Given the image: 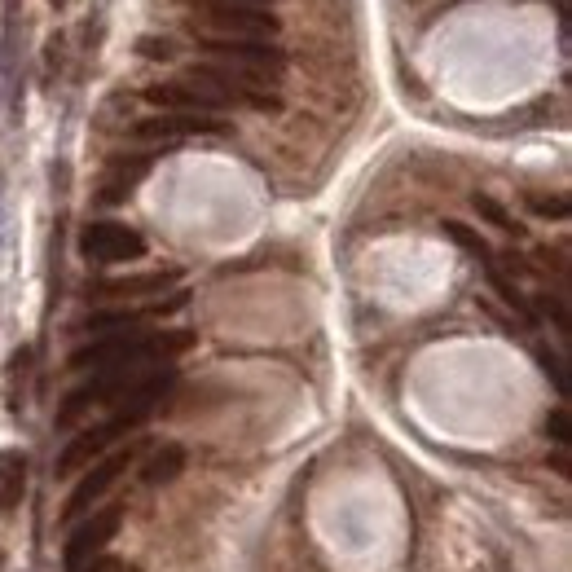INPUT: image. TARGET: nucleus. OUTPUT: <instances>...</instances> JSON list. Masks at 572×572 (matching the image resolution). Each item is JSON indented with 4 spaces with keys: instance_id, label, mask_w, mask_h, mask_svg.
I'll list each match as a JSON object with an SVG mask.
<instances>
[{
    "instance_id": "1",
    "label": "nucleus",
    "mask_w": 572,
    "mask_h": 572,
    "mask_svg": "<svg viewBox=\"0 0 572 572\" xmlns=\"http://www.w3.org/2000/svg\"><path fill=\"white\" fill-rule=\"evenodd\" d=\"M194 335L190 330H172V335H110L71 352V370H128V361H150V357H176L190 352Z\"/></svg>"
},
{
    "instance_id": "2",
    "label": "nucleus",
    "mask_w": 572,
    "mask_h": 572,
    "mask_svg": "<svg viewBox=\"0 0 572 572\" xmlns=\"http://www.w3.org/2000/svg\"><path fill=\"white\" fill-rule=\"evenodd\" d=\"M190 9L207 27L225 31V36H264L278 31V14H269L264 5H242V0H190Z\"/></svg>"
},
{
    "instance_id": "3",
    "label": "nucleus",
    "mask_w": 572,
    "mask_h": 572,
    "mask_svg": "<svg viewBox=\"0 0 572 572\" xmlns=\"http://www.w3.org/2000/svg\"><path fill=\"white\" fill-rule=\"evenodd\" d=\"M80 256L97 264H128L146 256V238L132 225H119V220H93L80 234Z\"/></svg>"
},
{
    "instance_id": "4",
    "label": "nucleus",
    "mask_w": 572,
    "mask_h": 572,
    "mask_svg": "<svg viewBox=\"0 0 572 572\" xmlns=\"http://www.w3.org/2000/svg\"><path fill=\"white\" fill-rule=\"evenodd\" d=\"M132 458H137V445L115 449V454L97 458V467H88V471H84V480L71 489V498H66V506H62V520H66V524H71V520H80V515L88 511V506H93V502H97V498H102V493L110 489V484H115L119 476H124Z\"/></svg>"
},
{
    "instance_id": "5",
    "label": "nucleus",
    "mask_w": 572,
    "mask_h": 572,
    "mask_svg": "<svg viewBox=\"0 0 572 572\" xmlns=\"http://www.w3.org/2000/svg\"><path fill=\"white\" fill-rule=\"evenodd\" d=\"M128 432H132V427H128L119 414H110L106 423H97V427H88V432H80V436H75L71 445H66L62 454H58V480L75 476L80 467H93V462L106 458V449L115 445L119 436H128Z\"/></svg>"
},
{
    "instance_id": "6",
    "label": "nucleus",
    "mask_w": 572,
    "mask_h": 572,
    "mask_svg": "<svg viewBox=\"0 0 572 572\" xmlns=\"http://www.w3.org/2000/svg\"><path fill=\"white\" fill-rule=\"evenodd\" d=\"M229 124L216 115H150V119H137L128 132L137 141H185V137H216V132H225Z\"/></svg>"
},
{
    "instance_id": "7",
    "label": "nucleus",
    "mask_w": 572,
    "mask_h": 572,
    "mask_svg": "<svg viewBox=\"0 0 572 572\" xmlns=\"http://www.w3.org/2000/svg\"><path fill=\"white\" fill-rule=\"evenodd\" d=\"M146 102L150 106H159V110H168V115H212V110H225L229 102L220 93H212V88H203V84H150L146 88Z\"/></svg>"
},
{
    "instance_id": "8",
    "label": "nucleus",
    "mask_w": 572,
    "mask_h": 572,
    "mask_svg": "<svg viewBox=\"0 0 572 572\" xmlns=\"http://www.w3.org/2000/svg\"><path fill=\"white\" fill-rule=\"evenodd\" d=\"M194 44L203 53H216V58H229V62H242V66H278L286 62L282 49L264 40H247V36H212V31H194Z\"/></svg>"
},
{
    "instance_id": "9",
    "label": "nucleus",
    "mask_w": 572,
    "mask_h": 572,
    "mask_svg": "<svg viewBox=\"0 0 572 572\" xmlns=\"http://www.w3.org/2000/svg\"><path fill=\"white\" fill-rule=\"evenodd\" d=\"M115 533H119V506H110V511H97L93 520H84V524L71 533V542H66V568L80 572L88 559L102 555Z\"/></svg>"
},
{
    "instance_id": "10",
    "label": "nucleus",
    "mask_w": 572,
    "mask_h": 572,
    "mask_svg": "<svg viewBox=\"0 0 572 572\" xmlns=\"http://www.w3.org/2000/svg\"><path fill=\"white\" fill-rule=\"evenodd\" d=\"M181 282V269H154V273H128V278H102L88 286L97 300H141V295H163Z\"/></svg>"
},
{
    "instance_id": "11",
    "label": "nucleus",
    "mask_w": 572,
    "mask_h": 572,
    "mask_svg": "<svg viewBox=\"0 0 572 572\" xmlns=\"http://www.w3.org/2000/svg\"><path fill=\"white\" fill-rule=\"evenodd\" d=\"M27 493V454L22 449H0V515L22 506Z\"/></svg>"
},
{
    "instance_id": "12",
    "label": "nucleus",
    "mask_w": 572,
    "mask_h": 572,
    "mask_svg": "<svg viewBox=\"0 0 572 572\" xmlns=\"http://www.w3.org/2000/svg\"><path fill=\"white\" fill-rule=\"evenodd\" d=\"M181 471H185V449H181V445H163L159 454H154L146 467H141V480L159 489V484H172L176 476H181Z\"/></svg>"
},
{
    "instance_id": "13",
    "label": "nucleus",
    "mask_w": 572,
    "mask_h": 572,
    "mask_svg": "<svg viewBox=\"0 0 572 572\" xmlns=\"http://www.w3.org/2000/svg\"><path fill=\"white\" fill-rule=\"evenodd\" d=\"M471 207H476V212H480V220H489L493 229H502V234H511V238H524V225H520V220H515L511 212H506V207L498 203V198H489V194H476V198H471Z\"/></svg>"
},
{
    "instance_id": "14",
    "label": "nucleus",
    "mask_w": 572,
    "mask_h": 572,
    "mask_svg": "<svg viewBox=\"0 0 572 572\" xmlns=\"http://www.w3.org/2000/svg\"><path fill=\"white\" fill-rule=\"evenodd\" d=\"M440 229H445V238H449V242H458L462 251H471V256H476V260L493 264V251H489V242H484V238H480V234H476V229H471V225H462V220H445V225H440Z\"/></svg>"
},
{
    "instance_id": "15",
    "label": "nucleus",
    "mask_w": 572,
    "mask_h": 572,
    "mask_svg": "<svg viewBox=\"0 0 572 572\" xmlns=\"http://www.w3.org/2000/svg\"><path fill=\"white\" fill-rule=\"evenodd\" d=\"M489 282H493V291H498V295H502V300H506V304H511V308H515V313H520V317H524V322H533V308H528V300H524V295H520V291H515V286H511V282H506V273H502V269H493V264H489Z\"/></svg>"
},
{
    "instance_id": "16",
    "label": "nucleus",
    "mask_w": 572,
    "mask_h": 572,
    "mask_svg": "<svg viewBox=\"0 0 572 572\" xmlns=\"http://www.w3.org/2000/svg\"><path fill=\"white\" fill-rule=\"evenodd\" d=\"M528 212L546 216V220H568V198L555 194V198H542V194H528Z\"/></svg>"
},
{
    "instance_id": "17",
    "label": "nucleus",
    "mask_w": 572,
    "mask_h": 572,
    "mask_svg": "<svg viewBox=\"0 0 572 572\" xmlns=\"http://www.w3.org/2000/svg\"><path fill=\"white\" fill-rule=\"evenodd\" d=\"M546 436L555 440L559 449L572 445V418H568V410H550V418H546Z\"/></svg>"
},
{
    "instance_id": "18",
    "label": "nucleus",
    "mask_w": 572,
    "mask_h": 572,
    "mask_svg": "<svg viewBox=\"0 0 572 572\" xmlns=\"http://www.w3.org/2000/svg\"><path fill=\"white\" fill-rule=\"evenodd\" d=\"M137 53H141V58H154V62H172L176 49H172L168 36H163V40H159V36H141V40H137Z\"/></svg>"
},
{
    "instance_id": "19",
    "label": "nucleus",
    "mask_w": 572,
    "mask_h": 572,
    "mask_svg": "<svg viewBox=\"0 0 572 572\" xmlns=\"http://www.w3.org/2000/svg\"><path fill=\"white\" fill-rule=\"evenodd\" d=\"M542 308H546V313H555L559 330H568V308H564V304H559V300H550V295H542Z\"/></svg>"
},
{
    "instance_id": "20",
    "label": "nucleus",
    "mask_w": 572,
    "mask_h": 572,
    "mask_svg": "<svg viewBox=\"0 0 572 572\" xmlns=\"http://www.w3.org/2000/svg\"><path fill=\"white\" fill-rule=\"evenodd\" d=\"M88 572H124V564H119V559H110V555H97Z\"/></svg>"
},
{
    "instance_id": "21",
    "label": "nucleus",
    "mask_w": 572,
    "mask_h": 572,
    "mask_svg": "<svg viewBox=\"0 0 572 572\" xmlns=\"http://www.w3.org/2000/svg\"><path fill=\"white\" fill-rule=\"evenodd\" d=\"M49 5H62V0H49Z\"/></svg>"
}]
</instances>
